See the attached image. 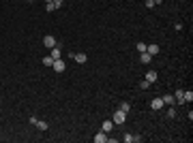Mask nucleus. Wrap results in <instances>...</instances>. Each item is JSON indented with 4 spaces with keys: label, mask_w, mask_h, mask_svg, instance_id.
<instances>
[{
    "label": "nucleus",
    "mask_w": 193,
    "mask_h": 143,
    "mask_svg": "<svg viewBox=\"0 0 193 143\" xmlns=\"http://www.w3.org/2000/svg\"><path fill=\"white\" fill-rule=\"evenodd\" d=\"M112 122H114V124H118V126H123V124L127 122V113H125V111H120V109H118V111H114Z\"/></svg>",
    "instance_id": "f257e3e1"
},
{
    "label": "nucleus",
    "mask_w": 193,
    "mask_h": 143,
    "mask_svg": "<svg viewBox=\"0 0 193 143\" xmlns=\"http://www.w3.org/2000/svg\"><path fill=\"white\" fill-rule=\"evenodd\" d=\"M56 43H58V41H56V36H54V34H45V36H43V45L47 47V49L56 47Z\"/></svg>",
    "instance_id": "f03ea898"
},
{
    "label": "nucleus",
    "mask_w": 193,
    "mask_h": 143,
    "mask_svg": "<svg viewBox=\"0 0 193 143\" xmlns=\"http://www.w3.org/2000/svg\"><path fill=\"white\" fill-rule=\"evenodd\" d=\"M52 68L56 70V73H62V70L67 68V62H64L62 58H58V60H54V62H52Z\"/></svg>",
    "instance_id": "7ed1b4c3"
},
{
    "label": "nucleus",
    "mask_w": 193,
    "mask_h": 143,
    "mask_svg": "<svg viewBox=\"0 0 193 143\" xmlns=\"http://www.w3.org/2000/svg\"><path fill=\"white\" fill-rule=\"evenodd\" d=\"M161 101H163V105H176V98H174V94H163L161 96Z\"/></svg>",
    "instance_id": "20e7f679"
},
{
    "label": "nucleus",
    "mask_w": 193,
    "mask_h": 143,
    "mask_svg": "<svg viewBox=\"0 0 193 143\" xmlns=\"http://www.w3.org/2000/svg\"><path fill=\"white\" fill-rule=\"evenodd\" d=\"M107 141V132H103V130H99L94 135V143H105Z\"/></svg>",
    "instance_id": "39448f33"
},
{
    "label": "nucleus",
    "mask_w": 193,
    "mask_h": 143,
    "mask_svg": "<svg viewBox=\"0 0 193 143\" xmlns=\"http://www.w3.org/2000/svg\"><path fill=\"white\" fill-rule=\"evenodd\" d=\"M54 60H58V58H62V49H60V45L56 43V47H52V54H50Z\"/></svg>",
    "instance_id": "423d86ee"
},
{
    "label": "nucleus",
    "mask_w": 193,
    "mask_h": 143,
    "mask_svg": "<svg viewBox=\"0 0 193 143\" xmlns=\"http://www.w3.org/2000/svg\"><path fill=\"white\" fill-rule=\"evenodd\" d=\"M73 60H75L77 64H86V60H88V56H86L84 51H80V54H75V56H73Z\"/></svg>",
    "instance_id": "0eeeda50"
},
{
    "label": "nucleus",
    "mask_w": 193,
    "mask_h": 143,
    "mask_svg": "<svg viewBox=\"0 0 193 143\" xmlns=\"http://www.w3.org/2000/svg\"><path fill=\"white\" fill-rule=\"evenodd\" d=\"M150 60H152V56H150L148 51H142V54H139V62H142V64H150Z\"/></svg>",
    "instance_id": "6e6552de"
},
{
    "label": "nucleus",
    "mask_w": 193,
    "mask_h": 143,
    "mask_svg": "<svg viewBox=\"0 0 193 143\" xmlns=\"http://www.w3.org/2000/svg\"><path fill=\"white\" fill-rule=\"evenodd\" d=\"M150 107H152L155 111H159V109H163V101H161V98H152V101H150Z\"/></svg>",
    "instance_id": "1a4fd4ad"
},
{
    "label": "nucleus",
    "mask_w": 193,
    "mask_h": 143,
    "mask_svg": "<svg viewBox=\"0 0 193 143\" xmlns=\"http://www.w3.org/2000/svg\"><path fill=\"white\" fill-rule=\"evenodd\" d=\"M146 51H148L150 56H157V54H159V45H157V43H152V45H146Z\"/></svg>",
    "instance_id": "9d476101"
},
{
    "label": "nucleus",
    "mask_w": 193,
    "mask_h": 143,
    "mask_svg": "<svg viewBox=\"0 0 193 143\" xmlns=\"http://www.w3.org/2000/svg\"><path fill=\"white\" fill-rule=\"evenodd\" d=\"M159 79V75H157V70H148L146 73V81H150V83H155Z\"/></svg>",
    "instance_id": "9b49d317"
},
{
    "label": "nucleus",
    "mask_w": 193,
    "mask_h": 143,
    "mask_svg": "<svg viewBox=\"0 0 193 143\" xmlns=\"http://www.w3.org/2000/svg\"><path fill=\"white\" fill-rule=\"evenodd\" d=\"M112 128H114V122H112V120H103V126H101V130H103V132H110Z\"/></svg>",
    "instance_id": "f8f14e48"
},
{
    "label": "nucleus",
    "mask_w": 193,
    "mask_h": 143,
    "mask_svg": "<svg viewBox=\"0 0 193 143\" xmlns=\"http://www.w3.org/2000/svg\"><path fill=\"white\" fill-rule=\"evenodd\" d=\"M123 141H125V143H135V135L125 132V135H123Z\"/></svg>",
    "instance_id": "ddd939ff"
},
{
    "label": "nucleus",
    "mask_w": 193,
    "mask_h": 143,
    "mask_svg": "<svg viewBox=\"0 0 193 143\" xmlns=\"http://www.w3.org/2000/svg\"><path fill=\"white\" fill-rule=\"evenodd\" d=\"M182 98H185V103H191V101H193V92H191V90H185V92H182Z\"/></svg>",
    "instance_id": "4468645a"
},
{
    "label": "nucleus",
    "mask_w": 193,
    "mask_h": 143,
    "mask_svg": "<svg viewBox=\"0 0 193 143\" xmlns=\"http://www.w3.org/2000/svg\"><path fill=\"white\" fill-rule=\"evenodd\" d=\"M39 130H47V128H50V124H47V122H43V120H37V124H34Z\"/></svg>",
    "instance_id": "2eb2a0df"
},
{
    "label": "nucleus",
    "mask_w": 193,
    "mask_h": 143,
    "mask_svg": "<svg viewBox=\"0 0 193 143\" xmlns=\"http://www.w3.org/2000/svg\"><path fill=\"white\" fill-rule=\"evenodd\" d=\"M120 111L129 113V111H131V103H120Z\"/></svg>",
    "instance_id": "dca6fc26"
},
{
    "label": "nucleus",
    "mask_w": 193,
    "mask_h": 143,
    "mask_svg": "<svg viewBox=\"0 0 193 143\" xmlns=\"http://www.w3.org/2000/svg\"><path fill=\"white\" fill-rule=\"evenodd\" d=\"M45 11H47V13L56 11V5H54V2H45Z\"/></svg>",
    "instance_id": "f3484780"
},
{
    "label": "nucleus",
    "mask_w": 193,
    "mask_h": 143,
    "mask_svg": "<svg viewBox=\"0 0 193 143\" xmlns=\"http://www.w3.org/2000/svg\"><path fill=\"white\" fill-rule=\"evenodd\" d=\"M52 62H54L52 56H45V58H43V64H45V66H52Z\"/></svg>",
    "instance_id": "a211bd4d"
},
{
    "label": "nucleus",
    "mask_w": 193,
    "mask_h": 143,
    "mask_svg": "<svg viewBox=\"0 0 193 143\" xmlns=\"http://www.w3.org/2000/svg\"><path fill=\"white\" fill-rule=\"evenodd\" d=\"M150 85H152V83H150V81H146V79H144V81H139V88H142V90H148Z\"/></svg>",
    "instance_id": "6ab92c4d"
},
{
    "label": "nucleus",
    "mask_w": 193,
    "mask_h": 143,
    "mask_svg": "<svg viewBox=\"0 0 193 143\" xmlns=\"http://www.w3.org/2000/svg\"><path fill=\"white\" fill-rule=\"evenodd\" d=\"M167 117H170V120H174V117H176V109H174V105L170 107V111H167Z\"/></svg>",
    "instance_id": "aec40b11"
},
{
    "label": "nucleus",
    "mask_w": 193,
    "mask_h": 143,
    "mask_svg": "<svg viewBox=\"0 0 193 143\" xmlns=\"http://www.w3.org/2000/svg\"><path fill=\"white\" fill-rule=\"evenodd\" d=\"M137 51H139V54L146 51V43H137Z\"/></svg>",
    "instance_id": "412c9836"
},
{
    "label": "nucleus",
    "mask_w": 193,
    "mask_h": 143,
    "mask_svg": "<svg viewBox=\"0 0 193 143\" xmlns=\"http://www.w3.org/2000/svg\"><path fill=\"white\" fill-rule=\"evenodd\" d=\"M144 5H146V9H155V0H146Z\"/></svg>",
    "instance_id": "4be33fe9"
},
{
    "label": "nucleus",
    "mask_w": 193,
    "mask_h": 143,
    "mask_svg": "<svg viewBox=\"0 0 193 143\" xmlns=\"http://www.w3.org/2000/svg\"><path fill=\"white\" fill-rule=\"evenodd\" d=\"M52 2L56 5V9H60V7H62V2H64V0H52Z\"/></svg>",
    "instance_id": "5701e85b"
},
{
    "label": "nucleus",
    "mask_w": 193,
    "mask_h": 143,
    "mask_svg": "<svg viewBox=\"0 0 193 143\" xmlns=\"http://www.w3.org/2000/svg\"><path fill=\"white\" fill-rule=\"evenodd\" d=\"M45 2H52V0H45Z\"/></svg>",
    "instance_id": "b1692460"
},
{
    "label": "nucleus",
    "mask_w": 193,
    "mask_h": 143,
    "mask_svg": "<svg viewBox=\"0 0 193 143\" xmlns=\"http://www.w3.org/2000/svg\"><path fill=\"white\" fill-rule=\"evenodd\" d=\"M26 2H30V0H26Z\"/></svg>",
    "instance_id": "393cba45"
}]
</instances>
